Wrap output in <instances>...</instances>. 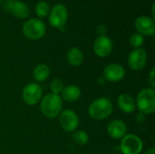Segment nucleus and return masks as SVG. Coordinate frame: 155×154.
I'll list each match as a JSON object with an SVG mask.
<instances>
[{
	"label": "nucleus",
	"mask_w": 155,
	"mask_h": 154,
	"mask_svg": "<svg viewBox=\"0 0 155 154\" xmlns=\"http://www.w3.org/2000/svg\"><path fill=\"white\" fill-rule=\"evenodd\" d=\"M40 109L42 113L48 119H54L62 112L63 100L60 95L54 93H47L43 97L40 103Z\"/></svg>",
	"instance_id": "obj_1"
},
{
	"label": "nucleus",
	"mask_w": 155,
	"mask_h": 154,
	"mask_svg": "<svg viewBox=\"0 0 155 154\" xmlns=\"http://www.w3.org/2000/svg\"><path fill=\"white\" fill-rule=\"evenodd\" d=\"M113 103L106 97H100L93 101L88 107L89 116L96 121L107 119L113 113Z\"/></svg>",
	"instance_id": "obj_2"
},
{
	"label": "nucleus",
	"mask_w": 155,
	"mask_h": 154,
	"mask_svg": "<svg viewBox=\"0 0 155 154\" xmlns=\"http://www.w3.org/2000/svg\"><path fill=\"white\" fill-rule=\"evenodd\" d=\"M113 47L114 44L112 40L106 35L99 36L94 43V52L97 56L101 58L110 55L113 51Z\"/></svg>",
	"instance_id": "obj_10"
},
{
	"label": "nucleus",
	"mask_w": 155,
	"mask_h": 154,
	"mask_svg": "<svg viewBox=\"0 0 155 154\" xmlns=\"http://www.w3.org/2000/svg\"><path fill=\"white\" fill-rule=\"evenodd\" d=\"M7 10L14 15L15 17L24 19L29 15V7L22 1L19 0H10L6 4Z\"/></svg>",
	"instance_id": "obj_14"
},
{
	"label": "nucleus",
	"mask_w": 155,
	"mask_h": 154,
	"mask_svg": "<svg viewBox=\"0 0 155 154\" xmlns=\"http://www.w3.org/2000/svg\"><path fill=\"white\" fill-rule=\"evenodd\" d=\"M49 87H50V91H51L52 93H54V94H58L59 95V93H62L64 85V83H63V81L61 79L56 78V79H54L50 83Z\"/></svg>",
	"instance_id": "obj_21"
},
{
	"label": "nucleus",
	"mask_w": 155,
	"mask_h": 154,
	"mask_svg": "<svg viewBox=\"0 0 155 154\" xmlns=\"http://www.w3.org/2000/svg\"><path fill=\"white\" fill-rule=\"evenodd\" d=\"M73 141L78 145H85L89 142V135L84 131H75L72 135Z\"/></svg>",
	"instance_id": "obj_19"
},
{
	"label": "nucleus",
	"mask_w": 155,
	"mask_h": 154,
	"mask_svg": "<svg viewBox=\"0 0 155 154\" xmlns=\"http://www.w3.org/2000/svg\"><path fill=\"white\" fill-rule=\"evenodd\" d=\"M96 32L99 34L100 36L102 35H105V33H106V26L104 25H99L96 28Z\"/></svg>",
	"instance_id": "obj_24"
},
{
	"label": "nucleus",
	"mask_w": 155,
	"mask_h": 154,
	"mask_svg": "<svg viewBox=\"0 0 155 154\" xmlns=\"http://www.w3.org/2000/svg\"><path fill=\"white\" fill-rule=\"evenodd\" d=\"M1 2H2V0H0V3H1Z\"/></svg>",
	"instance_id": "obj_26"
},
{
	"label": "nucleus",
	"mask_w": 155,
	"mask_h": 154,
	"mask_svg": "<svg viewBox=\"0 0 155 154\" xmlns=\"http://www.w3.org/2000/svg\"><path fill=\"white\" fill-rule=\"evenodd\" d=\"M46 31L45 23L38 18L27 20L22 28V32L25 37L31 40H38L42 38Z\"/></svg>",
	"instance_id": "obj_4"
},
{
	"label": "nucleus",
	"mask_w": 155,
	"mask_h": 154,
	"mask_svg": "<svg viewBox=\"0 0 155 154\" xmlns=\"http://www.w3.org/2000/svg\"><path fill=\"white\" fill-rule=\"evenodd\" d=\"M66 58L73 67H78L84 61V54L78 47H72L67 52Z\"/></svg>",
	"instance_id": "obj_17"
},
{
	"label": "nucleus",
	"mask_w": 155,
	"mask_h": 154,
	"mask_svg": "<svg viewBox=\"0 0 155 154\" xmlns=\"http://www.w3.org/2000/svg\"><path fill=\"white\" fill-rule=\"evenodd\" d=\"M61 93H62V98L64 101L69 103H74L79 100L82 94V91L77 85L71 84V85L64 86Z\"/></svg>",
	"instance_id": "obj_16"
},
{
	"label": "nucleus",
	"mask_w": 155,
	"mask_h": 154,
	"mask_svg": "<svg viewBox=\"0 0 155 154\" xmlns=\"http://www.w3.org/2000/svg\"><path fill=\"white\" fill-rule=\"evenodd\" d=\"M143 154H155V150L153 148H151V149L147 150Z\"/></svg>",
	"instance_id": "obj_25"
},
{
	"label": "nucleus",
	"mask_w": 155,
	"mask_h": 154,
	"mask_svg": "<svg viewBox=\"0 0 155 154\" xmlns=\"http://www.w3.org/2000/svg\"><path fill=\"white\" fill-rule=\"evenodd\" d=\"M143 43H144V37L139 33H134L130 37V44L132 46L135 48H141Z\"/></svg>",
	"instance_id": "obj_22"
},
{
	"label": "nucleus",
	"mask_w": 155,
	"mask_h": 154,
	"mask_svg": "<svg viewBox=\"0 0 155 154\" xmlns=\"http://www.w3.org/2000/svg\"><path fill=\"white\" fill-rule=\"evenodd\" d=\"M50 75V68L48 65L45 64H37L33 72L34 79L37 82H44L46 79H48Z\"/></svg>",
	"instance_id": "obj_18"
},
{
	"label": "nucleus",
	"mask_w": 155,
	"mask_h": 154,
	"mask_svg": "<svg viewBox=\"0 0 155 154\" xmlns=\"http://www.w3.org/2000/svg\"><path fill=\"white\" fill-rule=\"evenodd\" d=\"M59 123L65 132H74L79 125V118L74 111L65 109L59 114Z\"/></svg>",
	"instance_id": "obj_8"
},
{
	"label": "nucleus",
	"mask_w": 155,
	"mask_h": 154,
	"mask_svg": "<svg viewBox=\"0 0 155 154\" xmlns=\"http://www.w3.org/2000/svg\"><path fill=\"white\" fill-rule=\"evenodd\" d=\"M137 33L142 35H153L155 32L154 20L149 16L142 15L136 18L134 23Z\"/></svg>",
	"instance_id": "obj_12"
},
{
	"label": "nucleus",
	"mask_w": 155,
	"mask_h": 154,
	"mask_svg": "<svg viewBox=\"0 0 155 154\" xmlns=\"http://www.w3.org/2000/svg\"><path fill=\"white\" fill-rule=\"evenodd\" d=\"M117 105L124 113H133L136 109L135 100L128 93H122L118 96Z\"/></svg>",
	"instance_id": "obj_15"
},
{
	"label": "nucleus",
	"mask_w": 155,
	"mask_h": 154,
	"mask_svg": "<svg viewBox=\"0 0 155 154\" xmlns=\"http://www.w3.org/2000/svg\"><path fill=\"white\" fill-rule=\"evenodd\" d=\"M147 59V53L144 49L135 48L128 56V65L134 71H140L146 65Z\"/></svg>",
	"instance_id": "obj_9"
},
{
	"label": "nucleus",
	"mask_w": 155,
	"mask_h": 154,
	"mask_svg": "<svg viewBox=\"0 0 155 154\" xmlns=\"http://www.w3.org/2000/svg\"><path fill=\"white\" fill-rule=\"evenodd\" d=\"M154 75H155V67H153V69L150 72V76H149V80H150V84H151V88L154 90L155 88V81H154Z\"/></svg>",
	"instance_id": "obj_23"
},
{
	"label": "nucleus",
	"mask_w": 155,
	"mask_h": 154,
	"mask_svg": "<svg viewBox=\"0 0 155 154\" xmlns=\"http://www.w3.org/2000/svg\"><path fill=\"white\" fill-rule=\"evenodd\" d=\"M136 108L143 114H152L155 112V91L152 88L141 90L135 100Z\"/></svg>",
	"instance_id": "obj_3"
},
{
	"label": "nucleus",
	"mask_w": 155,
	"mask_h": 154,
	"mask_svg": "<svg viewBox=\"0 0 155 154\" xmlns=\"http://www.w3.org/2000/svg\"><path fill=\"white\" fill-rule=\"evenodd\" d=\"M120 149L124 154H140L143 149L142 139L135 134H126L121 139Z\"/></svg>",
	"instance_id": "obj_6"
},
{
	"label": "nucleus",
	"mask_w": 155,
	"mask_h": 154,
	"mask_svg": "<svg viewBox=\"0 0 155 154\" xmlns=\"http://www.w3.org/2000/svg\"><path fill=\"white\" fill-rule=\"evenodd\" d=\"M125 76V70L122 64L113 63L108 64L104 69V77L106 81L117 83L123 80Z\"/></svg>",
	"instance_id": "obj_11"
},
{
	"label": "nucleus",
	"mask_w": 155,
	"mask_h": 154,
	"mask_svg": "<svg viewBox=\"0 0 155 154\" xmlns=\"http://www.w3.org/2000/svg\"><path fill=\"white\" fill-rule=\"evenodd\" d=\"M107 133L112 139H122L127 134V126L122 120H113L107 126Z\"/></svg>",
	"instance_id": "obj_13"
},
{
	"label": "nucleus",
	"mask_w": 155,
	"mask_h": 154,
	"mask_svg": "<svg viewBox=\"0 0 155 154\" xmlns=\"http://www.w3.org/2000/svg\"><path fill=\"white\" fill-rule=\"evenodd\" d=\"M50 12V7L48 3L45 1L38 2L35 5V13L39 17H45L47 15H49Z\"/></svg>",
	"instance_id": "obj_20"
},
{
	"label": "nucleus",
	"mask_w": 155,
	"mask_h": 154,
	"mask_svg": "<svg viewBox=\"0 0 155 154\" xmlns=\"http://www.w3.org/2000/svg\"><path fill=\"white\" fill-rule=\"evenodd\" d=\"M68 12L65 5L63 4H56L49 12V23L52 26L59 29L61 32L64 31L67 22Z\"/></svg>",
	"instance_id": "obj_5"
},
{
	"label": "nucleus",
	"mask_w": 155,
	"mask_h": 154,
	"mask_svg": "<svg viewBox=\"0 0 155 154\" xmlns=\"http://www.w3.org/2000/svg\"><path fill=\"white\" fill-rule=\"evenodd\" d=\"M42 87L36 83H30L25 86L22 92V99L27 105H35L42 99Z\"/></svg>",
	"instance_id": "obj_7"
}]
</instances>
